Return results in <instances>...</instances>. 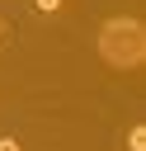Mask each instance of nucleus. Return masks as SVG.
Here are the masks:
<instances>
[{
    "mask_svg": "<svg viewBox=\"0 0 146 151\" xmlns=\"http://www.w3.org/2000/svg\"><path fill=\"white\" fill-rule=\"evenodd\" d=\"M127 151H146V127H132L127 132Z\"/></svg>",
    "mask_w": 146,
    "mask_h": 151,
    "instance_id": "obj_2",
    "label": "nucleus"
},
{
    "mask_svg": "<svg viewBox=\"0 0 146 151\" xmlns=\"http://www.w3.org/2000/svg\"><path fill=\"white\" fill-rule=\"evenodd\" d=\"M0 151H19V142L14 137H0Z\"/></svg>",
    "mask_w": 146,
    "mask_h": 151,
    "instance_id": "obj_4",
    "label": "nucleus"
},
{
    "mask_svg": "<svg viewBox=\"0 0 146 151\" xmlns=\"http://www.w3.org/2000/svg\"><path fill=\"white\" fill-rule=\"evenodd\" d=\"M0 38H5V24H0Z\"/></svg>",
    "mask_w": 146,
    "mask_h": 151,
    "instance_id": "obj_5",
    "label": "nucleus"
},
{
    "mask_svg": "<svg viewBox=\"0 0 146 151\" xmlns=\"http://www.w3.org/2000/svg\"><path fill=\"white\" fill-rule=\"evenodd\" d=\"M33 5H38V14H57L61 9V0H33Z\"/></svg>",
    "mask_w": 146,
    "mask_h": 151,
    "instance_id": "obj_3",
    "label": "nucleus"
},
{
    "mask_svg": "<svg viewBox=\"0 0 146 151\" xmlns=\"http://www.w3.org/2000/svg\"><path fill=\"white\" fill-rule=\"evenodd\" d=\"M99 57H104L108 66H122V71L141 66V61H146V28H141L137 19H127V14L108 19V24L99 28Z\"/></svg>",
    "mask_w": 146,
    "mask_h": 151,
    "instance_id": "obj_1",
    "label": "nucleus"
}]
</instances>
